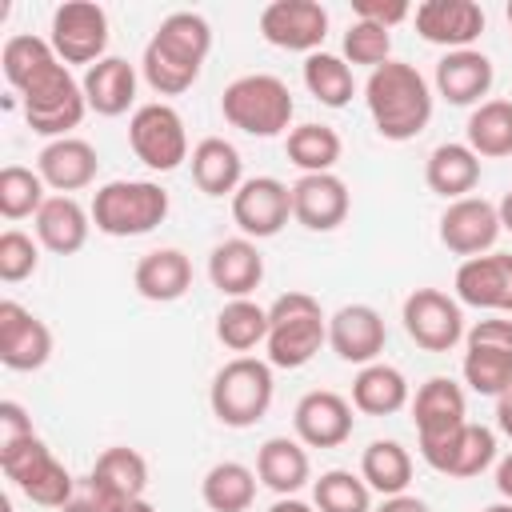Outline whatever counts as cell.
<instances>
[{
  "mask_svg": "<svg viewBox=\"0 0 512 512\" xmlns=\"http://www.w3.org/2000/svg\"><path fill=\"white\" fill-rule=\"evenodd\" d=\"M188 164H192V180L204 196H236V188L244 184V160H240L236 144L224 136H204L192 148Z\"/></svg>",
  "mask_w": 512,
  "mask_h": 512,
  "instance_id": "obj_30",
  "label": "cell"
},
{
  "mask_svg": "<svg viewBox=\"0 0 512 512\" xmlns=\"http://www.w3.org/2000/svg\"><path fill=\"white\" fill-rule=\"evenodd\" d=\"M284 152H288V160L300 168V176H308V172H332L336 160H340V152H344V140H340L336 128L308 120V124L288 128Z\"/></svg>",
  "mask_w": 512,
  "mask_h": 512,
  "instance_id": "obj_36",
  "label": "cell"
},
{
  "mask_svg": "<svg viewBox=\"0 0 512 512\" xmlns=\"http://www.w3.org/2000/svg\"><path fill=\"white\" fill-rule=\"evenodd\" d=\"M456 300L484 312L512 316V252H484L456 268Z\"/></svg>",
  "mask_w": 512,
  "mask_h": 512,
  "instance_id": "obj_18",
  "label": "cell"
},
{
  "mask_svg": "<svg viewBox=\"0 0 512 512\" xmlns=\"http://www.w3.org/2000/svg\"><path fill=\"white\" fill-rule=\"evenodd\" d=\"M272 392H276V380H272V364H268V360L232 356V360L212 376L208 404H212V416H216L224 428H252L256 420L268 416Z\"/></svg>",
  "mask_w": 512,
  "mask_h": 512,
  "instance_id": "obj_4",
  "label": "cell"
},
{
  "mask_svg": "<svg viewBox=\"0 0 512 512\" xmlns=\"http://www.w3.org/2000/svg\"><path fill=\"white\" fill-rule=\"evenodd\" d=\"M388 344L384 316L372 304H344L328 316V348L344 364H376V356Z\"/></svg>",
  "mask_w": 512,
  "mask_h": 512,
  "instance_id": "obj_20",
  "label": "cell"
},
{
  "mask_svg": "<svg viewBox=\"0 0 512 512\" xmlns=\"http://www.w3.org/2000/svg\"><path fill=\"white\" fill-rule=\"evenodd\" d=\"M120 512H156V508H152V504L140 496V500H128V504H120Z\"/></svg>",
  "mask_w": 512,
  "mask_h": 512,
  "instance_id": "obj_54",
  "label": "cell"
},
{
  "mask_svg": "<svg viewBox=\"0 0 512 512\" xmlns=\"http://www.w3.org/2000/svg\"><path fill=\"white\" fill-rule=\"evenodd\" d=\"M496 80V68L492 60L480 52V48H460V52H444L436 60V96H444L448 104L456 108H468V104H484L488 88Z\"/></svg>",
  "mask_w": 512,
  "mask_h": 512,
  "instance_id": "obj_22",
  "label": "cell"
},
{
  "mask_svg": "<svg viewBox=\"0 0 512 512\" xmlns=\"http://www.w3.org/2000/svg\"><path fill=\"white\" fill-rule=\"evenodd\" d=\"M344 60L348 64H364V68H380L392 60V32L368 20H352L344 32Z\"/></svg>",
  "mask_w": 512,
  "mask_h": 512,
  "instance_id": "obj_44",
  "label": "cell"
},
{
  "mask_svg": "<svg viewBox=\"0 0 512 512\" xmlns=\"http://www.w3.org/2000/svg\"><path fill=\"white\" fill-rule=\"evenodd\" d=\"M352 212V192L336 172H308L292 184V220L308 232H336Z\"/></svg>",
  "mask_w": 512,
  "mask_h": 512,
  "instance_id": "obj_19",
  "label": "cell"
},
{
  "mask_svg": "<svg viewBox=\"0 0 512 512\" xmlns=\"http://www.w3.org/2000/svg\"><path fill=\"white\" fill-rule=\"evenodd\" d=\"M496 428L512 440V388L504 396H496Z\"/></svg>",
  "mask_w": 512,
  "mask_h": 512,
  "instance_id": "obj_50",
  "label": "cell"
},
{
  "mask_svg": "<svg viewBox=\"0 0 512 512\" xmlns=\"http://www.w3.org/2000/svg\"><path fill=\"white\" fill-rule=\"evenodd\" d=\"M464 384L480 396H504L512 388V320L488 316L464 332Z\"/></svg>",
  "mask_w": 512,
  "mask_h": 512,
  "instance_id": "obj_7",
  "label": "cell"
},
{
  "mask_svg": "<svg viewBox=\"0 0 512 512\" xmlns=\"http://www.w3.org/2000/svg\"><path fill=\"white\" fill-rule=\"evenodd\" d=\"M92 224L104 236H144L168 216V192L156 180H108L92 196Z\"/></svg>",
  "mask_w": 512,
  "mask_h": 512,
  "instance_id": "obj_5",
  "label": "cell"
},
{
  "mask_svg": "<svg viewBox=\"0 0 512 512\" xmlns=\"http://www.w3.org/2000/svg\"><path fill=\"white\" fill-rule=\"evenodd\" d=\"M292 428H296V440L308 448H340L356 428L352 400H344L332 388H312L296 400Z\"/></svg>",
  "mask_w": 512,
  "mask_h": 512,
  "instance_id": "obj_17",
  "label": "cell"
},
{
  "mask_svg": "<svg viewBox=\"0 0 512 512\" xmlns=\"http://www.w3.org/2000/svg\"><path fill=\"white\" fill-rule=\"evenodd\" d=\"M220 112L244 136L268 140V136H280L292 124L296 100H292V92H288V84L280 76H272V72H248V76H236L224 88Z\"/></svg>",
  "mask_w": 512,
  "mask_h": 512,
  "instance_id": "obj_3",
  "label": "cell"
},
{
  "mask_svg": "<svg viewBox=\"0 0 512 512\" xmlns=\"http://www.w3.org/2000/svg\"><path fill=\"white\" fill-rule=\"evenodd\" d=\"M500 212L492 200L484 196H464V200H452L444 212H440V244L464 260L472 256H484L492 252V244L500 240Z\"/></svg>",
  "mask_w": 512,
  "mask_h": 512,
  "instance_id": "obj_15",
  "label": "cell"
},
{
  "mask_svg": "<svg viewBox=\"0 0 512 512\" xmlns=\"http://www.w3.org/2000/svg\"><path fill=\"white\" fill-rule=\"evenodd\" d=\"M92 476L116 496V500H140L148 492V460L128 448V444H116V448H104L92 464Z\"/></svg>",
  "mask_w": 512,
  "mask_h": 512,
  "instance_id": "obj_38",
  "label": "cell"
},
{
  "mask_svg": "<svg viewBox=\"0 0 512 512\" xmlns=\"http://www.w3.org/2000/svg\"><path fill=\"white\" fill-rule=\"evenodd\" d=\"M496 212H500V228L512 232V192H504V200L496 204Z\"/></svg>",
  "mask_w": 512,
  "mask_h": 512,
  "instance_id": "obj_53",
  "label": "cell"
},
{
  "mask_svg": "<svg viewBox=\"0 0 512 512\" xmlns=\"http://www.w3.org/2000/svg\"><path fill=\"white\" fill-rule=\"evenodd\" d=\"M40 268V240H32L20 228L0 232V280L4 284H20Z\"/></svg>",
  "mask_w": 512,
  "mask_h": 512,
  "instance_id": "obj_45",
  "label": "cell"
},
{
  "mask_svg": "<svg viewBox=\"0 0 512 512\" xmlns=\"http://www.w3.org/2000/svg\"><path fill=\"white\" fill-rule=\"evenodd\" d=\"M408 380L396 364H364L352 380V408L364 416H396L408 404Z\"/></svg>",
  "mask_w": 512,
  "mask_h": 512,
  "instance_id": "obj_33",
  "label": "cell"
},
{
  "mask_svg": "<svg viewBox=\"0 0 512 512\" xmlns=\"http://www.w3.org/2000/svg\"><path fill=\"white\" fill-rule=\"evenodd\" d=\"M256 476L276 496H296L312 480V464H308L304 444L292 436H268L256 452Z\"/></svg>",
  "mask_w": 512,
  "mask_h": 512,
  "instance_id": "obj_31",
  "label": "cell"
},
{
  "mask_svg": "<svg viewBox=\"0 0 512 512\" xmlns=\"http://www.w3.org/2000/svg\"><path fill=\"white\" fill-rule=\"evenodd\" d=\"M80 88L96 116H124L136 100V68L124 56H104L92 68H84Z\"/></svg>",
  "mask_w": 512,
  "mask_h": 512,
  "instance_id": "obj_27",
  "label": "cell"
},
{
  "mask_svg": "<svg viewBox=\"0 0 512 512\" xmlns=\"http://www.w3.org/2000/svg\"><path fill=\"white\" fill-rule=\"evenodd\" d=\"M216 340L228 352H248L268 340V308L256 300H228L216 316Z\"/></svg>",
  "mask_w": 512,
  "mask_h": 512,
  "instance_id": "obj_40",
  "label": "cell"
},
{
  "mask_svg": "<svg viewBox=\"0 0 512 512\" xmlns=\"http://www.w3.org/2000/svg\"><path fill=\"white\" fill-rule=\"evenodd\" d=\"M484 512H512V500H504V504H488Z\"/></svg>",
  "mask_w": 512,
  "mask_h": 512,
  "instance_id": "obj_55",
  "label": "cell"
},
{
  "mask_svg": "<svg viewBox=\"0 0 512 512\" xmlns=\"http://www.w3.org/2000/svg\"><path fill=\"white\" fill-rule=\"evenodd\" d=\"M364 104L376 132L392 144H404V140H416L432 120V84L420 76L416 64L388 60L368 72Z\"/></svg>",
  "mask_w": 512,
  "mask_h": 512,
  "instance_id": "obj_1",
  "label": "cell"
},
{
  "mask_svg": "<svg viewBox=\"0 0 512 512\" xmlns=\"http://www.w3.org/2000/svg\"><path fill=\"white\" fill-rule=\"evenodd\" d=\"M292 216V188L276 176H248L232 196V220L248 240L276 236Z\"/></svg>",
  "mask_w": 512,
  "mask_h": 512,
  "instance_id": "obj_14",
  "label": "cell"
},
{
  "mask_svg": "<svg viewBox=\"0 0 512 512\" xmlns=\"http://www.w3.org/2000/svg\"><path fill=\"white\" fill-rule=\"evenodd\" d=\"M464 144L480 156V160H500L512 156V100H484L472 108L468 124H464Z\"/></svg>",
  "mask_w": 512,
  "mask_h": 512,
  "instance_id": "obj_35",
  "label": "cell"
},
{
  "mask_svg": "<svg viewBox=\"0 0 512 512\" xmlns=\"http://www.w3.org/2000/svg\"><path fill=\"white\" fill-rule=\"evenodd\" d=\"M48 44L60 56V64H96L108 48V12L92 0H64L52 12Z\"/></svg>",
  "mask_w": 512,
  "mask_h": 512,
  "instance_id": "obj_10",
  "label": "cell"
},
{
  "mask_svg": "<svg viewBox=\"0 0 512 512\" xmlns=\"http://www.w3.org/2000/svg\"><path fill=\"white\" fill-rule=\"evenodd\" d=\"M208 280L220 296L248 300V292H256L264 280V256H260L256 240H248V236L220 240L208 256Z\"/></svg>",
  "mask_w": 512,
  "mask_h": 512,
  "instance_id": "obj_24",
  "label": "cell"
},
{
  "mask_svg": "<svg viewBox=\"0 0 512 512\" xmlns=\"http://www.w3.org/2000/svg\"><path fill=\"white\" fill-rule=\"evenodd\" d=\"M504 16H508V24H512V4H508V8H504Z\"/></svg>",
  "mask_w": 512,
  "mask_h": 512,
  "instance_id": "obj_56",
  "label": "cell"
},
{
  "mask_svg": "<svg viewBox=\"0 0 512 512\" xmlns=\"http://www.w3.org/2000/svg\"><path fill=\"white\" fill-rule=\"evenodd\" d=\"M32 436H36V432H32V416H28L16 400H0V452L24 444V440H32Z\"/></svg>",
  "mask_w": 512,
  "mask_h": 512,
  "instance_id": "obj_48",
  "label": "cell"
},
{
  "mask_svg": "<svg viewBox=\"0 0 512 512\" xmlns=\"http://www.w3.org/2000/svg\"><path fill=\"white\" fill-rule=\"evenodd\" d=\"M376 512H432L420 496H412V492H400V496H384V504L376 508Z\"/></svg>",
  "mask_w": 512,
  "mask_h": 512,
  "instance_id": "obj_49",
  "label": "cell"
},
{
  "mask_svg": "<svg viewBox=\"0 0 512 512\" xmlns=\"http://www.w3.org/2000/svg\"><path fill=\"white\" fill-rule=\"evenodd\" d=\"M52 356V328L16 300H0V364L8 372H36Z\"/></svg>",
  "mask_w": 512,
  "mask_h": 512,
  "instance_id": "obj_16",
  "label": "cell"
},
{
  "mask_svg": "<svg viewBox=\"0 0 512 512\" xmlns=\"http://www.w3.org/2000/svg\"><path fill=\"white\" fill-rule=\"evenodd\" d=\"M316 512H372V488L348 468H328L312 484Z\"/></svg>",
  "mask_w": 512,
  "mask_h": 512,
  "instance_id": "obj_42",
  "label": "cell"
},
{
  "mask_svg": "<svg viewBox=\"0 0 512 512\" xmlns=\"http://www.w3.org/2000/svg\"><path fill=\"white\" fill-rule=\"evenodd\" d=\"M60 56L52 52V44L44 40V36H32V32H16V36H8L4 40V48H0V68H4V80L20 92V88H28V80L36 76V72H44L48 64H56Z\"/></svg>",
  "mask_w": 512,
  "mask_h": 512,
  "instance_id": "obj_41",
  "label": "cell"
},
{
  "mask_svg": "<svg viewBox=\"0 0 512 512\" xmlns=\"http://www.w3.org/2000/svg\"><path fill=\"white\" fill-rule=\"evenodd\" d=\"M412 20H416L420 40L448 48V52L472 48V40H480L484 32V8L476 0H424L416 4Z\"/></svg>",
  "mask_w": 512,
  "mask_h": 512,
  "instance_id": "obj_21",
  "label": "cell"
},
{
  "mask_svg": "<svg viewBox=\"0 0 512 512\" xmlns=\"http://www.w3.org/2000/svg\"><path fill=\"white\" fill-rule=\"evenodd\" d=\"M256 472L240 460H220L200 480V500L212 512H248L256 500Z\"/></svg>",
  "mask_w": 512,
  "mask_h": 512,
  "instance_id": "obj_34",
  "label": "cell"
},
{
  "mask_svg": "<svg viewBox=\"0 0 512 512\" xmlns=\"http://www.w3.org/2000/svg\"><path fill=\"white\" fill-rule=\"evenodd\" d=\"M20 108H24V120L36 136L64 140L84 120L88 100H84L80 80L68 72V64L56 60L44 72H36L28 80V88H20Z\"/></svg>",
  "mask_w": 512,
  "mask_h": 512,
  "instance_id": "obj_6",
  "label": "cell"
},
{
  "mask_svg": "<svg viewBox=\"0 0 512 512\" xmlns=\"http://www.w3.org/2000/svg\"><path fill=\"white\" fill-rule=\"evenodd\" d=\"M0 472L40 508H64L76 488V476L52 456V448L40 436L0 452Z\"/></svg>",
  "mask_w": 512,
  "mask_h": 512,
  "instance_id": "obj_8",
  "label": "cell"
},
{
  "mask_svg": "<svg viewBox=\"0 0 512 512\" xmlns=\"http://www.w3.org/2000/svg\"><path fill=\"white\" fill-rule=\"evenodd\" d=\"M268 512H316V504H304V500H296V496H280Z\"/></svg>",
  "mask_w": 512,
  "mask_h": 512,
  "instance_id": "obj_52",
  "label": "cell"
},
{
  "mask_svg": "<svg viewBox=\"0 0 512 512\" xmlns=\"http://www.w3.org/2000/svg\"><path fill=\"white\" fill-rule=\"evenodd\" d=\"M492 460H496V432L468 420V424H464L440 452H432L424 464L436 468L440 476L472 480V476H480L484 468H492Z\"/></svg>",
  "mask_w": 512,
  "mask_h": 512,
  "instance_id": "obj_28",
  "label": "cell"
},
{
  "mask_svg": "<svg viewBox=\"0 0 512 512\" xmlns=\"http://www.w3.org/2000/svg\"><path fill=\"white\" fill-rule=\"evenodd\" d=\"M320 344H328V316L316 296L284 292L268 304V364L272 368H304Z\"/></svg>",
  "mask_w": 512,
  "mask_h": 512,
  "instance_id": "obj_2",
  "label": "cell"
},
{
  "mask_svg": "<svg viewBox=\"0 0 512 512\" xmlns=\"http://www.w3.org/2000/svg\"><path fill=\"white\" fill-rule=\"evenodd\" d=\"M304 88L324 104V108H344L356 92V80H352V68L344 56H332V52H312L304 56Z\"/></svg>",
  "mask_w": 512,
  "mask_h": 512,
  "instance_id": "obj_39",
  "label": "cell"
},
{
  "mask_svg": "<svg viewBox=\"0 0 512 512\" xmlns=\"http://www.w3.org/2000/svg\"><path fill=\"white\" fill-rule=\"evenodd\" d=\"M36 172L48 188H56L60 196H72L80 188H88L100 172V156L88 140L80 136H64V140H48L36 156Z\"/></svg>",
  "mask_w": 512,
  "mask_h": 512,
  "instance_id": "obj_23",
  "label": "cell"
},
{
  "mask_svg": "<svg viewBox=\"0 0 512 512\" xmlns=\"http://www.w3.org/2000/svg\"><path fill=\"white\" fill-rule=\"evenodd\" d=\"M32 224H36L40 248H48L56 256H72V252H80L88 244L92 212L76 196H48L44 208L32 216Z\"/></svg>",
  "mask_w": 512,
  "mask_h": 512,
  "instance_id": "obj_25",
  "label": "cell"
},
{
  "mask_svg": "<svg viewBox=\"0 0 512 512\" xmlns=\"http://www.w3.org/2000/svg\"><path fill=\"white\" fill-rule=\"evenodd\" d=\"M128 148L136 152V160L152 172H172L188 160V132H184V116L164 104H140L128 120Z\"/></svg>",
  "mask_w": 512,
  "mask_h": 512,
  "instance_id": "obj_9",
  "label": "cell"
},
{
  "mask_svg": "<svg viewBox=\"0 0 512 512\" xmlns=\"http://www.w3.org/2000/svg\"><path fill=\"white\" fill-rule=\"evenodd\" d=\"M496 492H500L504 500H512V452L496 464Z\"/></svg>",
  "mask_w": 512,
  "mask_h": 512,
  "instance_id": "obj_51",
  "label": "cell"
},
{
  "mask_svg": "<svg viewBox=\"0 0 512 512\" xmlns=\"http://www.w3.org/2000/svg\"><path fill=\"white\" fill-rule=\"evenodd\" d=\"M412 416H416V440H420V456L428 460L432 452H440L464 424H468V400L464 388L448 376H428L416 388L412 400Z\"/></svg>",
  "mask_w": 512,
  "mask_h": 512,
  "instance_id": "obj_11",
  "label": "cell"
},
{
  "mask_svg": "<svg viewBox=\"0 0 512 512\" xmlns=\"http://www.w3.org/2000/svg\"><path fill=\"white\" fill-rule=\"evenodd\" d=\"M404 332L424 352H452L464 340V312L460 300L440 288H416L400 308Z\"/></svg>",
  "mask_w": 512,
  "mask_h": 512,
  "instance_id": "obj_12",
  "label": "cell"
},
{
  "mask_svg": "<svg viewBox=\"0 0 512 512\" xmlns=\"http://www.w3.org/2000/svg\"><path fill=\"white\" fill-rule=\"evenodd\" d=\"M260 36L284 52H320L328 36V8L320 0H272L260 12Z\"/></svg>",
  "mask_w": 512,
  "mask_h": 512,
  "instance_id": "obj_13",
  "label": "cell"
},
{
  "mask_svg": "<svg viewBox=\"0 0 512 512\" xmlns=\"http://www.w3.org/2000/svg\"><path fill=\"white\" fill-rule=\"evenodd\" d=\"M360 476L380 496H400L412 484V456L400 440H372L360 456Z\"/></svg>",
  "mask_w": 512,
  "mask_h": 512,
  "instance_id": "obj_37",
  "label": "cell"
},
{
  "mask_svg": "<svg viewBox=\"0 0 512 512\" xmlns=\"http://www.w3.org/2000/svg\"><path fill=\"white\" fill-rule=\"evenodd\" d=\"M120 504H128V500H116V496L88 472V476H76V488H72V496H68V504H64L60 512H120Z\"/></svg>",
  "mask_w": 512,
  "mask_h": 512,
  "instance_id": "obj_46",
  "label": "cell"
},
{
  "mask_svg": "<svg viewBox=\"0 0 512 512\" xmlns=\"http://www.w3.org/2000/svg\"><path fill=\"white\" fill-rule=\"evenodd\" d=\"M132 288L152 304H172L192 288V260L180 248H152L136 260Z\"/></svg>",
  "mask_w": 512,
  "mask_h": 512,
  "instance_id": "obj_26",
  "label": "cell"
},
{
  "mask_svg": "<svg viewBox=\"0 0 512 512\" xmlns=\"http://www.w3.org/2000/svg\"><path fill=\"white\" fill-rule=\"evenodd\" d=\"M44 180L40 172L24 168V164H4L0 168V216L4 220H24V216H36L44 208Z\"/></svg>",
  "mask_w": 512,
  "mask_h": 512,
  "instance_id": "obj_43",
  "label": "cell"
},
{
  "mask_svg": "<svg viewBox=\"0 0 512 512\" xmlns=\"http://www.w3.org/2000/svg\"><path fill=\"white\" fill-rule=\"evenodd\" d=\"M352 16L392 32L396 24H404L412 16V4L408 0H352Z\"/></svg>",
  "mask_w": 512,
  "mask_h": 512,
  "instance_id": "obj_47",
  "label": "cell"
},
{
  "mask_svg": "<svg viewBox=\"0 0 512 512\" xmlns=\"http://www.w3.org/2000/svg\"><path fill=\"white\" fill-rule=\"evenodd\" d=\"M148 48H156L160 56L184 64V68H204L208 52H212V28L200 12H172L160 20V28L152 32Z\"/></svg>",
  "mask_w": 512,
  "mask_h": 512,
  "instance_id": "obj_29",
  "label": "cell"
},
{
  "mask_svg": "<svg viewBox=\"0 0 512 512\" xmlns=\"http://www.w3.org/2000/svg\"><path fill=\"white\" fill-rule=\"evenodd\" d=\"M424 184L444 196L448 204L452 200H464L476 184H480V156L468 148V144H436L424 160Z\"/></svg>",
  "mask_w": 512,
  "mask_h": 512,
  "instance_id": "obj_32",
  "label": "cell"
}]
</instances>
